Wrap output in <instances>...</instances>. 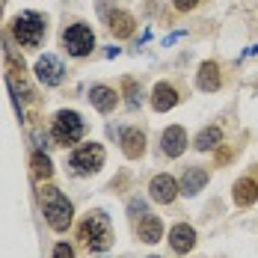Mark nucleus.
Here are the masks:
<instances>
[{
	"label": "nucleus",
	"mask_w": 258,
	"mask_h": 258,
	"mask_svg": "<svg viewBox=\"0 0 258 258\" xmlns=\"http://www.w3.org/2000/svg\"><path fill=\"white\" fill-rule=\"evenodd\" d=\"M169 243H172V249L175 252H190L193 246H196V232H193V226H187V223H178L172 232H169Z\"/></svg>",
	"instance_id": "10"
},
{
	"label": "nucleus",
	"mask_w": 258,
	"mask_h": 258,
	"mask_svg": "<svg viewBox=\"0 0 258 258\" xmlns=\"http://www.w3.org/2000/svg\"><path fill=\"white\" fill-rule=\"evenodd\" d=\"M89 101L95 104L101 113H110V110H116L119 95H116V89H110V86H92V92H89Z\"/></svg>",
	"instance_id": "15"
},
{
	"label": "nucleus",
	"mask_w": 258,
	"mask_h": 258,
	"mask_svg": "<svg viewBox=\"0 0 258 258\" xmlns=\"http://www.w3.org/2000/svg\"><path fill=\"white\" fill-rule=\"evenodd\" d=\"M205 181H208V172L202 166H190V169L184 172V178H181V193H184V196H196V193L205 187Z\"/></svg>",
	"instance_id": "13"
},
{
	"label": "nucleus",
	"mask_w": 258,
	"mask_h": 258,
	"mask_svg": "<svg viewBox=\"0 0 258 258\" xmlns=\"http://www.w3.org/2000/svg\"><path fill=\"white\" fill-rule=\"evenodd\" d=\"M152 258H157V255H152Z\"/></svg>",
	"instance_id": "24"
},
{
	"label": "nucleus",
	"mask_w": 258,
	"mask_h": 258,
	"mask_svg": "<svg viewBox=\"0 0 258 258\" xmlns=\"http://www.w3.org/2000/svg\"><path fill=\"white\" fill-rule=\"evenodd\" d=\"M149 190H152V199L155 202H163V205H169L175 196H178V181L172 178V175H157V178H152V184H149Z\"/></svg>",
	"instance_id": "7"
},
{
	"label": "nucleus",
	"mask_w": 258,
	"mask_h": 258,
	"mask_svg": "<svg viewBox=\"0 0 258 258\" xmlns=\"http://www.w3.org/2000/svg\"><path fill=\"white\" fill-rule=\"evenodd\" d=\"M134 30H137L134 15H128V12H113L110 15V33L116 39H128V36H134Z\"/></svg>",
	"instance_id": "16"
},
{
	"label": "nucleus",
	"mask_w": 258,
	"mask_h": 258,
	"mask_svg": "<svg viewBox=\"0 0 258 258\" xmlns=\"http://www.w3.org/2000/svg\"><path fill=\"white\" fill-rule=\"evenodd\" d=\"M175 104H178L175 86H172V83H157L155 92H152V107H155L157 113H166V110H172Z\"/></svg>",
	"instance_id": "11"
},
{
	"label": "nucleus",
	"mask_w": 258,
	"mask_h": 258,
	"mask_svg": "<svg viewBox=\"0 0 258 258\" xmlns=\"http://www.w3.org/2000/svg\"><path fill=\"white\" fill-rule=\"evenodd\" d=\"M53 140L59 143V146H69V143H78L80 137H83V119H80L75 110H59L56 116H53Z\"/></svg>",
	"instance_id": "4"
},
{
	"label": "nucleus",
	"mask_w": 258,
	"mask_h": 258,
	"mask_svg": "<svg viewBox=\"0 0 258 258\" xmlns=\"http://www.w3.org/2000/svg\"><path fill=\"white\" fill-rule=\"evenodd\" d=\"M220 140H223V131H220V128H205L199 137H196V149H199V152L217 149V146H220Z\"/></svg>",
	"instance_id": "19"
},
{
	"label": "nucleus",
	"mask_w": 258,
	"mask_h": 258,
	"mask_svg": "<svg viewBox=\"0 0 258 258\" xmlns=\"http://www.w3.org/2000/svg\"><path fill=\"white\" fill-rule=\"evenodd\" d=\"M12 36L21 48H39L45 39V18L39 12H21L12 24Z\"/></svg>",
	"instance_id": "2"
},
{
	"label": "nucleus",
	"mask_w": 258,
	"mask_h": 258,
	"mask_svg": "<svg viewBox=\"0 0 258 258\" xmlns=\"http://www.w3.org/2000/svg\"><path fill=\"white\" fill-rule=\"evenodd\" d=\"M42 199H45V217H48L51 229H56V232H66V229H69V223H72V214H75L72 202H69V199H66L56 187H48Z\"/></svg>",
	"instance_id": "3"
},
{
	"label": "nucleus",
	"mask_w": 258,
	"mask_h": 258,
	"mask_svg": "<svg viewBox=\"0 0 258 258\" xmlns=\"http://www.w3.org/2000/svg\"><path fill=\"white\" fill-rule=\"evenodd\" d=\"M137 234H140V240H146V243H157V240L163 237V223L157 220L155 214H146V217L140 220V226H137Z\"/></svg>",
	"instance_id": "14"
},
{
	"label": "nucleus",
	"mask_w": 258,
	"mask_h": 258,
	"mask_svg": "<svg viewBox=\"0 0 258 258\" xmlns=\"http://www.w3.org/2000/svg\"><path fill=\"white\" fill-rule=\"evenodd\" d=\"M160 149H163V155L166 157H178L181 152L187 149V134H184V128L172 125V128L163 131V137H160Z\"/></svg>",
	"instance_id": "9"
},
{
	"label": "nucleus",
	"mask_w": 258,
	"mask_h": 258,
	"mask_svg": "<svg viewBox=\"0 0 258 258\" xmlns=\"http://www.w3.org/2000/svg\"><path fill=\"white\" fill-rule=\"evenodd\" d=\"M33 172L39 175V178H51V172H53V166H51V160H48V155H33Z\"/></svg>",
	"instance_id": "20"
},
{
	"label": "nucleus",
	"mask_w": 258,
	"mask_h": 258,
	"mask_svg": "<svg viewBox=\"0 0 258 258\" xmlns=\"http://www.w3.org/2000/svg\"><path fill=\"white\" fill-rule=\"evenodd\" d=\"M53 258H75V252H72V246H69V243H56Z\"/></svg>",
	"instance_id": "21"
},
{
	"label": "nucleus",
	"mask_w": 258,
	"mask_h": 258,
	"mask_svg": "<svg viewBox=\"0 0 258 258\" xmlns=\"http://www.w3.org/2000/svg\"><path fill=\"white\" fill-rule=\"evenodd\" d=\"M229 157H232V149H220V152H217V163L223 166V163H226Z\"/></svg>",
	"instance_id": "23"
},
{
	"label": "nucleus",
	"mask_w": 258,
	"mask_h": 258,
	"mask_svg": "<svg viewBox=\"0 0 258 258\" xmlns=\"http://www.w3.org/2000/svg\"><path fill=\"white\" fill-rule=\"evenodd\" d=\"M196 83H199V89H205V92L220 89V69H217V62H202Z\"/></svg>",
	"instance_id": "18"
},
{
	"label": "nucleus",
	"mask_w": 258,
	"mask_h": 258,
	"mask_svg": "<svg viewBox=\"0 0 258 258\" xmlns=\"http://www.w3.org/2000/svg\"><path fill=\"white\" fill-rule=\"evenodd\" d=\"M36 78L42 80L45 86H56L59 80H62V62L56 59V56H42L39 62H36Z\"/></svg>",
	"instance_id": "8"
},
{
	"label": "nucleus",
	"mask_w": 258,
	"mask_h": 258,
	"mask_svg": "<svg viewBox=\"0 0 258 258\" xmlns=\"http://www.w3.org/2000/svg\"><path fill=\"white\" fill-rule=\"evenodd\" d=\"M62 45H66V51L72 56H86L95 48V36H92V30L86 24H72L62 33Z\"/></svg>",
	"instance_id": "6"
},
{
	"label": "nucleus",
	"mask_w": 258,
	"mask_h": 258,
	"mask_svg": "<svg viewBox=\"0 0 258 258\" xmlns=\"http://www.w3.org/2000/svg\"><path fill=\"white\" fill-rule=\"evenodd\" d=\"M122 152H125L131 160H137V157L146 152V137H143V131H137V128L122 131Z\"/></svg>",
	"instance_id": "12"
},
{
	"label": "nucleus",
	"mask_w": 258,
	"mask_h": 258,
	"mask_svg": "<svg viewBox=\"0 0 258 258\" xmlns=\"http://www.w3.org/2000/svg\"><path fill=\"white\" fill-rule=\"evenodd\" d=\"M232 196H234V202L237 205H252L258 199V181H252V178H240L237 184H234V190H232Z\"/></svg>",
	"instance_id": "17"
},
{
	"label": "nucleus",
	"mask_w": 258,
	"mask_h": 258,
	"mask_svg": "<svg viewBox=\"0 0 258 258\" xmlns=\"http://www.w3.org/2000/svg\"><path fill=\"white\" fill-rule=\"evenodd\" d=\"M172 3H175V9H178V12H190V9H196V3H199V0H172Z\"/></svg>",
	"instance_id": "22"
},
{
	"label": "nucleus",
	"mask_w": 258,
	"mask_h": 258,
	"mask_svg": "<svg viewBox=\"0 0 258 258\" xmlns=\"http://www.w3.org/2000/svg\"><path fill=\"white\" fill-rule=\"evenodd\" d=\"M78 237H80V243H83L86 249H92V252H101V249H107V246L113 243V229H110V220L104 217L101 211L89 214V217L80 223Z\"/></svg>",
	"instance_id": "1"
},
{
	"label": "nucleus",
	"mask_w": 258,
	"mask_h": 258,
	"mask_svg": "<svg viewBox=\"0 0 258 258\" xmlns=\"http://www.w3.org/2000/svg\"><path fill=\"white\" fill-rule=\"evenodd\" d=\"M69 163H72V169L78 175H92V172H98L104 166V149L98 143H86V146H80L78 152L69 157Z\"/></svg>",
	"instance_id": "5"
}]
</instances>
